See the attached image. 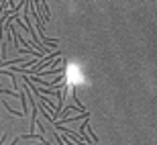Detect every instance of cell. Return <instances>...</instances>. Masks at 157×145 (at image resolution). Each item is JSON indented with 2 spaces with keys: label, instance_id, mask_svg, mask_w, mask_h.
I'll use <instances>...</instances> for the list:
<instances>
[{
  "label": "cell",
  "instance_id": "6da1fadb",
  "mask_svg": "<svg viewBox=\"0 0 157 145\" xmlns=\"http://www.w3.org/2000/svg\"><path fill=\"white\" fill-rule=\"evenodd\" d=\"M65 82H67V88H76V86L86 84V72H84L82 64L70 61L65 65Z\"/></svg>",
  "mask_w": 157,
  "mask_h": 145
}]
</instances>
